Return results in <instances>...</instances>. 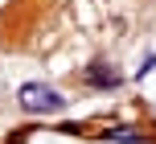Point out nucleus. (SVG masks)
Instances as JSON below:
<instances>
[{
  "label": "nucleus",
  "mask_w": 156,
  "mask_h": 144,
  "mask_svg": "<svg viewBox=\"0 0 156 144\" xmlns=\"http://www.w3.org/2000/svg\"><path fill=\"white\" fill-rule=\"evenodd\" d=\"M16 99H21V107H25V111H33V115H54V111H62V107H66V99L58 95L54 87H45V82H25Z\"/></svg>",
  "instance_id": "f257e3e1"
},
{
  "label": "nucleus",
  "mask_w": 156,
  "mask_h": 144,
  "mask_svg": "<svg viewBox=\"0 0 156 144\" xmlns=\"http://www.w3.org/2000/svg\"><path fill=\"white\" fill-rule=\"evenodd\" d=\"M86 82L90 87H119V70H111L107 62H94L86 66Z\"/></svg>",
  "instance_id": "f03ea898"
}]
</instances>
